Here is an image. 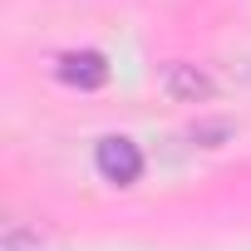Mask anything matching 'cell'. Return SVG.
<instances>
[{"label": "cell", "mask_w": 251, "mask_h": 251, "mask_svg": "<svg viewBox=\"0 0 251 251\" xmlns=\"http://www.w3.org/2000/svg\"><path fill=\"white\" fill-rule=\"evenodd\" d=\"M0 251H45L40 236H25V231H5V246Z\"/></svg>", "instance_id": "obj_4"}, {"label": "cell", "mask_w": 251, "mask_h": 251, "mask_svg": "<svg viewBox=\"0 0 251 251\" xmlns=\"http://www.w3.org/2000/svg\"><path fill=\"white\" fill-rule=\"evenodd\" d=\"M163 89H168V99H177V103H202V99H212V94H217L212 74H207V69H197V64H182V59L163 69Z\"/></svg>", "instance_id": "obj_3"}, {"label": "cell", "mask_w": 251, "mask_h": 251, "mask_svg": "<svg viewBox=\"0 0 251 251\" xmlns=\"http://www.w3.org/2000/svg\"><path fill=\"white\" fill-rule=\"evenodd\" d=\"M94 168H99L103 182H113V187H133V182L143 177V153H138L133 138L108 133V138H99V148H94Z\"/></svg>", "instance_id": "obj_1"}, {"label": "cell", "mask_w": 251, "mask_h": 251, "mask_svg": "<svg viewBox=\"0 0 251 251\" xmlns=\"http://www.w3.org/2000/svg\"><path fill=\"white\" fill-rule=\"evenodd\" d=\"M54 74L69 89H103L108 84V59L99 50H69V54L54 59Z\"/></svg>", "instance_id": "obj_2"}]
</instances>
